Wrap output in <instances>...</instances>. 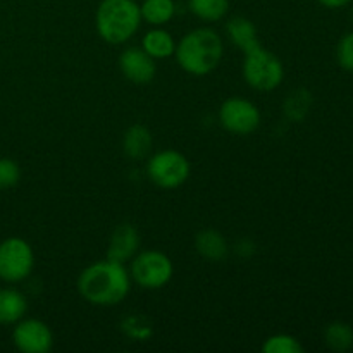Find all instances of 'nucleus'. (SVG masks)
<instances>
[{
  "mask_svg": "<svg viewBox=\"0 0 353 353\" xmlns=\"http://www.w3.org/2000/svg\"><path fill=\"white\" fill-rule=\"evenodd\" d=\"M317 2L326 9H341V7L348 6L352 0H317Z\"/></svg>",
  "mask_w": 353,
  "mask_h": 353,
  "instance_id": "obj_25",
  "label": "nucleus"
},
{
  "mask_svg": "<svg viewBox=\"0 0 353 353\" xmlns=\"http://www.w3.org/2000/svg\"><path fill=\"white\" fill-rule=\"evenodd\" d=\"M28 312V300L19 290L0 288V324L14 326Z\"/></svg>",
  "mask_w": 353,
  "mask_h": 353,
  "instance_id": "obj_15",
  "label": "nucleus"
},
{
  "mask_svg": "<svg viewBox=\"0 0 353 353\" xmlns=\"http://www.w3.org/2000/svg\"><path fill=\"white\" fill-rule=\"evenodd\" d=\"M130 276L143 290H161L169 285L174 276V265L168 254L161 250L138 252L131 259Z\"/></svg>",
  "mask_w": 353,
  "mask_h": 353,
  "instance_id": "obj_5",
  "label": "nucleus"
},
{
  "mask_svg": "<svg viewBox=\"0 0 353 353\" xmlns=\"http://www.w3.org/2000/svg\"><path fill=\"white\" fill-rule=\"evenodd\" d=\"M262 114L252 100L243 97H230L219 107V123L228 133L248 137L261 126Z\"/></svg>",
  "mask_w": 353,
  "mask_h": 353,
  "instance_id": "obj_8",
  "label": "nucleus"
},
{
  "mask_svg": "<svg viewBox=\"0 0 353 353\" xmlns=\"http://www.w3.org/2000/svg\"><path fill=\"white\" fill-rule=\"evenodd\" d=\"M310 103H312V100H310L309 92L307 90H296L285 102V112L288 114L290 119L302 121L309 112Z\"/></svg>",
  "mask_w": 353,
  "mask_h": 353,
  "instance_id": "obj_21",
  "label": "nucleus"
},
{
  "mask_svg": "<svg viewBox=\"0 0 353 353\" xmlns=\"http://www.w3.org/2000/svg\"><path fill=\"white\" fill-rule=\"evenodd\" d=\"M195 250L202 259L209 262H223L230 254L226 238L216 230H202L195 236Z\"/></svg>",
  "mask_w": 353,
  "mask_h": 353,
  "instance_id": "obj_12",
  "label": "nucleus"
},
{
  "mask_svg": "<svg viewBox=\"0 0 353 353\" xmlns=\"http://www.w3.org/2000/svg\"><path fill=\"white\" fill-rule=\"evenodd\" d=\"M192 174V165L185 154L172 148L150 155L147 162V176L162 190H176L185 185Z\"/></svg>",
  "mask_w": 353,
  "mask_h": 353,
  "instance_id": "obj_6",
  "label": "nucleus"
},
{
  "mask_svg": "<svg viewBox=\"0 0 353 353\" xmlns=\"http://www.w3.org/2000/svg\"><path fill=\"white\" fill-rule=\"evenodd\" d=\"M76 286L79 295L92 305L112 307L128 296L131 290V276L124 264L103 259L86 265Z\"/></svg>",
  "mask_w": 353,
  "mask_h": 353,
  "instance_id": "obj_1",
  "label": "nucleus"
},
{
  "mask_svg": "<svg viewBox=\"0 0 353 353\" xmlns=\"http://www.w3.org/2000/svg\"><path fill=\"white\" fill-rule=\"evenodd\" d=\"M141 21L150 26H165L176 16L174 0H143L140 3Z\"/></svg>",
  "mask_w": 353,
  "mask_h": 353,
  "instance_id": "obj_17",
  "label": "nucleus"
},
{
  "mask_svg": "<svg viewBox=\"0 0 353 353\" xmlns=\"http://www.w3.org/2000/svg\"><path fill=\"white\" fill-rule=\"evenodd\" d=\"M241 72L247 85L262 93L276 90L285 79V65L281 59L262 45L245 52Z\"/></svg>",
  "mask_w": 353,
  "mask_h": 353,
  "instance_id": "obj_4",
  "label": "nucleus"
},
{
  "mask_svg": "<svg viewBox=\"0 0 353 353\" xmlns=\"http://www.w3.org/2000/svg\"><path fill=\"white\" fill-rule=\"evenodd\" d=\"M140 321L141 317L131 316L128 317L123 324L124 331H126L131 338H134V340H145L147 336H150V324L148 323L140 324Z\"/></svg>",
  "mask_w": 353,
  "mask_h": 353,
  "instance_id": "obj_24",
  "label": "nucleus"
},
{
  "mask_svg": "<svg viewBox=\"0 0 353 353\" xmlns=\"http://www.w3.org/2000/svg\"><path fill=\"white\" fill-rule=\"evenodd\" d=\"M119 69L124 78L134 85H147L155 78L157 65L141 47H128L119 55Z\"/></svg>",
  "mask_w": 353,
  "mask_h": 353,
  "instance_id": "obj_10",
  "label": "nucleus"
},
{
  "mask_svg": "<svg viewBox=\"0 0 353 353\" xmlns=\"http://www.w3.org/2000/svg\"><path fill=\"white\" fill-rule=\"evenodd\" d=\"M336 61L341 69L353 72V31L343 34L336 45Z\"/></svg>",
  "mask_w": 353,
  "mask_h": 353,
  "instance_id": "obj_23",
  "label": "nucleus"
},
{
  "mask_svg": "<svg viewBox=\"0 0 353 353\" xmlns=\"http://www.w3.org/2000/svg\"><path fill=\"white\" fill-rule=\"evenodd\" d=\"M188 9L200 21L216 23L230 12V0H188Z\"/></svg>",
  "mask_w": 353,
  "mask_h": 353,
  "instance_id": "obj_19",
  "label": "nucleus"
},
{
  "mask_svg": "<svg viewBox=\"0 0 353 353\" xmlns=\"http://www.w3.org/2000/svg\"><path fill=\"white\" fill-rule=\"evenodd\" d=\"M303 345L293 334L286 333H278L272 334V336L265 338V341L262 343V352L264 353H303Z\"/></svg>",
  "mask_w": 353,
  "mask_h": 353,
  "instance_id": "obj_20",
  "label": "nucleus"
},
{
  "mask_svg": "<svg viewBox=\"0 0 353 353\" xmlns=\"http://www.w3.org/2000/svg\"><path fill=\"white\" fill-rule=\"evenodd\" d=\"M21 169L16 161L9 157L0 159V190H10L19 183Z\"/></svg>",
  "mask_w": 353,
  "mask_h": 353,
  "instance_id": "obj_22",
  "label": "nucleus"
},
{
  "mask_svg": "<svg viewBox=\"0 0 353 353\" xmlns=\"http://www.w3.org/2000/svg\"><path fill=\"white\" fill-rule=\"evenodd\" d=\"M141 24L140 3L137 0H102L97 7V33L110 45L130 41Z\"/></svg>",
  "mask_w": 353,
  "mask_h": 353,
  "instance_id": "obj_3",
  "label": "nucleus"
},
{
  "mask_svg": "<svg viewBox=\"0 0 353 353\" xmlns=\"http://www.w3.org/2000/svg\"><path fill=\"white\" fill-rule=\"evenodd\" d=\"M138 248H140L138 230L133 224L123 223L116 226V230L110 234L109 243H107V259L126 264L138 254Z\"/></svg>",
  "mask_w": 353,
  "mask_h": 353,
  "instance_id": "obj_11",
  "label": "nucleus"
},
{
  "mask_svg": "<svg viewBox=\"0 0 353 353\" xmlns=\"http://www.w3.org/2000/svg\"><path fill=\"white\" fill-rule=\"evenodd\" d=\"M224 54L223 38L210 28H195L176 43L174 57L179 68L192 76L210 74Z\"/></svg>",
  "mask_w": 353,
  "mask_h": 353,
  "instance_id": "obj_2",
  "label": "nucleus"
},
{
  "mask_svg": "<svg viewBox=\"0 0 353 353\" xmlns=\"http://www.w3.org/2000/svg\"><path fill=\"white\" fill-rule=\"evenodd\" d=\"M226 33L230 37V40L240 48L241 52H248L252 48L259 47L261 40H259V31L257 26L252 23L248 17L243 16H234L231 17L226 23Z\"/></svg>",
  "mask_w": 353,
  "mask_h": 353,
  "instance_id": "obj_14",
  "label": "nucleus"
},
{
  "mask_svg": "<svg viewBox=\"0 0 353 353\" xmlns=\"http://www.w3.org/2000/svg\"><path fill=\"white\" fill-rule=\"evenodd\" d=\"M12 343L23 353H47L54 347V333L43 321L23 317L14 324Z\"/></svg>",
  "mask_w": 353,
  "mask_h": 353,
  "instance_id": "obj_9",
  "label": "nucleus"
},
{
  "mask_svg": "<svg viewBox=\"0 0 353 353\" xmlns=\"http://www.w3.org/2000/svg\"><path fill=\"white\" fill-rule=\"evenodd\" d=\"M324 343L333 352L343 353L353 348V327L350 324L334 321L324 330Z\"/></svg>",
  "mask_w": 353,
  "mask_h": 353,
  "instance_id": "obj_18",
  "label": "nucleus"
},
{
  "mask_svg": "<svg viewBox=\"0 0 353 353\" xmlns=\"http://www.w3.org/2000/svg\"><path fill=\"white\" fill-rule=\"evenodd\" d=\"M141 48L150 55L152 59H168L174 55L176 40L164 26H152L141 38Z\"/></svg>",
  "mask_w": 353,
  "mask_h": 353,
  "instance_id": "obj_16",
  "label": "nucleus"
},
{
  "mask_svg": "<svg viewBox=\"0 0 353 353\" xmlns=\"http://www.w3.org/2000/svg\"><path fill=\"white\" fill-rule=\"evenodd\" d=\"M152 133L143 124H133L124 131L123 137V150L128 159L131 161H143L148 157L152 150Z\"/></svg>",
  "mask_w": 353,
  "mask_h": 353,
  "instance_id": "obj_13",
  "label": "nucleus"
},
{
  "mask_svg": "<svg viewBox=\"0 0 353 353\" xmlns=\"http://www.w3.org/2000/svg\"><path fill=\"white\" fill-rule=\"evenodd\" d=\"M34 268V252L24 238L9 236L0 241V279L21 283L30 278Z\"/></svg>",
  "mask_w": 353,
  "mask_h": 353,
  "instance_id": "obj_7",
  "label": "nucleus"
}]
</instances>
